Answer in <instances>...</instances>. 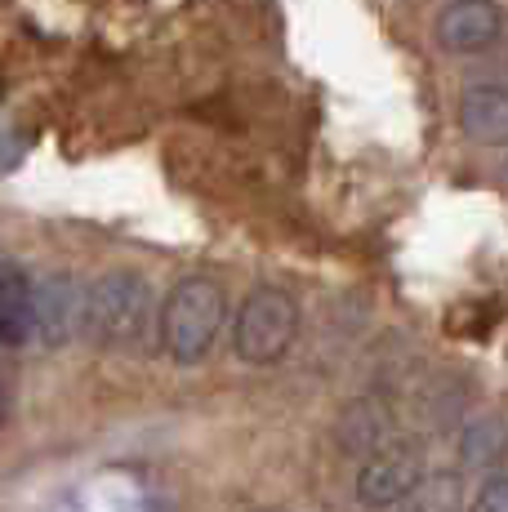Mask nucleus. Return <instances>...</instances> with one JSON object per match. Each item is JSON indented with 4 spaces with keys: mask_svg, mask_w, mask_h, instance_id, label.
<instances>
[{
    "mask_svg": "<svg viewBox=\"0 0 508 512\" xmlns=\"http://www.w3.org/2000/svg\"><path fill=\"white\" fill-rule=\"evenodd\" d=\"M152 326V290L139 272H107L85 290L81 334L99 348H139Z\"/></svg>",
    "mask_w": 508,
    "mask_h": 512,
    "instance_id": "1",
    "label": "nucleus"
},
{
    "mask_svg": "<svg viewBox=\"0 0 508 512\" xmlns=\"http://www.w3.org/2000/svg\"><path fill=\"white\" fill-rule=\"evenodd\" d=\"M223 317H228V299L210 277H188L170 290L161 308V343L174 361L192 366L205 352L214 348L223 330Z\"/></svg>",
    "mask_w": 508,
    "mask_h": 512,
    "instance_id": "2",
    "label": "nucleus"
},
{
    "mask_svg": "<svg viewBox=\"0 0 508 512\" xmlns=\"http://www.w3.org/2000/svg\"><path fill=\"white\" fill-rule=\"evenodd\" d=\"M299 330V308L286 290H254L237 312V326H232V348H237L241 361L250 366H268V361H281L286 348L295 343Z\"/></svg>",
    "mask_w": 508,
    "mask_h": 512,
    "instance_id": "3",
    "label": "nucleus"
},
{
    "mask_svg": "<svg viewBox=\"0 0 508 512\" xmlns=\"http://www.w3.org/2000/svg\"><path fill=\"white\" fill-rule=\"evenodd\" d=\"M504 32V9L495 0H451L437 18V41L451 54H477Z\"/></svg>",
    "mask_w": 508,
    "mask_h": 512,
    "instance_id": "4",
    "label": "nucleus"
},
{
    "mask_svg": "<svg viewBox=\"0 0 508 512\" xmlns=\"http://www.w3.org/2000/svg\"><path fill=\"white\" fill-rule=\"evenodd\" d=\"M81 303L85 290L72 277H45L36 281V339L58 348V343H72L81 334Z\"/></svg>",
    "mask_w": 508,
    "mask_h": 512,
    "instance_id": "5",
    "label": "nucleus"
},
{
    "mask_svg": "<svg viewBox=\"0 0 508 512\" xmlns=\"http://www.w3.org/2000/svg\"><path fill=\"white\" fill-rule=\"evenodd\" d=\"M459 130L482 147H508V85H468L459 98Z\"/></svg>",
    "mask_w": 508,
    "mask_h": 512,
    "instance_id": "6",
    "label": "nucleus"
},
{
    "mask_svg": "<svg viewBox=\"0 0 508 512\" xmlns=\"http://www.w3.org/2000/svg\"><path fill=\"white\" fill-rule=\"evenodd\" d=\"M36 339V281L23 268H0V343L23 348Z\"/></svg>",
    "mask_w": 508,
    "mask_h": 512,
    "instance_id": "7",
    "label": "nucleus"
},
{
    "mask_svg": "<svg viewBox=\"0 0 508 512\" xmlns=\"http://www.w3.org/2000/svg\"><path fill=\"white\" fill-rule=\"evenodd\" d=\"M419 477H424V472H419V464L410 455H379V459H370V464L361 468L357 499L366 508H393Z\"/></svg>",
    "mask_w": 508,
    "mask_h": 512,
    "instance_id": "8",
    "label": "nucleus"
},
{
    "mask_svg": "<svg viewBox=\"0 0 508 512\" xmlns=\"http://www.w3.org/2000/svg\"><path fill=\"white\" fill-rule=\"evenodd\" d=\"M393 508L397 512H459V477H451V472H428Z\"/></svg>",
    "mask_w": 508,
    "mask_h": 512,
    "instance_id": "9",
    "label": "nucleus"
},
{
    "mask_svg": "<svg viewBox=\"0 0 508 512\" xmlns=\"http://www.w3.org/2000/svg\"><path fill=\"white\" fill-rule=\"evenodd\" d=\"M464 464H495V459H504L508 450V428L500 419H477L468 423L464 432Z\"/></svg>",
    "mask_w": 508,
    "mask_h": 512,
    "instance_id": "10",
    "label": "nucleus"
},
{
    "mask_svg": "<svg viewBox=\"0 0 508 512\" xmlns=\"http://www.w3.org/2000/svg\"><path fill=\"white\" fill-rule=\"evenodd\" d=\"M468 512H508V477H491L482 481V490L473 495Z\"/></svg>",
    "mask_w": 508,
    "mask_h": 512,
    "instance_id": "11",
    "label": "nucleus"
}]
</instances>
